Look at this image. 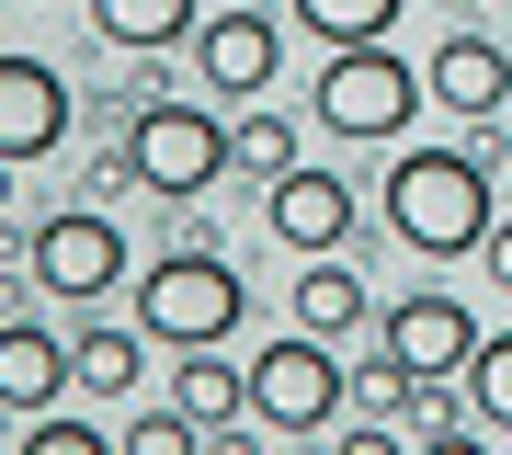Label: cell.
I'll return each instance as SVG.
<instances>
[{"label":"cell","mask_w":512,"mask_h":455,"mask_svg":"<svg viewBox=\"0 0 512 455\" xmlns=\"http://www.w3.org/2000/svg\"><path fill=\"white\" fill-rule=\"evenodd\" d=\"M23 444H35V455H114V433H103V421H80V410H35V421H23Z\"/></svg>","instance_id":"21"},{"label":"cell","mask_w":512,"mask_h":455,"mask_svg":"<svg viewBox=\"0 0 512 455\" xmlns=\"http://www.w3.org/2000/svg\"><path fill=\"white\" fill-rule=\"evenodd\" d=\"M137 319H148L160 353H205V342H228V330L251 319V285L228 273V251L183 239V251H160V262L137 273Z\"/></svg>","instance_id":"2"},{"label":"cell","mask_w":512,"mask_h":455,"mask_svg":"<svg viewBox=\"0 0 512 455\" xmlns=\"http://www.w3.org/2000/svg\"><path fill=\"white\" fill-rule=\"evenodd\" d=\"M228 171H251V182L296 171V126H285L274 103H251V114H239V126H228Z\"/></svg>","instance_id":"17"},{"label":"cell","mask_w":512,"mask_h":455,"mask_svg":"<svg viewBox=\"0 0 512 455\" xmlns=\"http://www.w3.org/2000/svg\"><path fill=\"white\" fill-rule=\"evenodd\" d=\"M478 273H490V285L512 296V217H490V239H478Z\"/></svg>","instance_id":"22"},{"label":"cell","mask_w":512,"mask_h":455,"mask_svg":"<svg viewBox=\"0 0 512 455\" xmlns=\"http://www.w3.org/2000/svg\"><path fill=\"white\" fill-rule=\"evenodd\" d=\"M262 228H274L296 262H319V251H353L365 205H353V182H342V171L296 160V171H274V182H262Z\"/></svg>","instance_id":"7"},{"label":"cell","mask_w":512,"mask_h":455,"mask_svg":"<svg viewBox=\"0 0 512 455\" xmlns=\"http://www.w3.org/2000/svg\"><path fill=\"white\" fill-rule=\"evenodd\" d=\"M501 217V171L490 148H399V171H387V239L421 262H467L478 239Z\"/></svg>","instance_id":"1"},{"label":"cell","mask_w":512,"mask_h":455,"mask_svg":"<svg viewBox=\"0 0 512 455\" xmlns=\"http://www.w3.org/2000/svg\"><path fill=\"white\" fill-rule=\"evenodd\" d=\"M478 342H490V330H478L467 296H444V285H410L399 308H387V364H410V376H444V387H456L467 364H478Z\"/></svg>","instance_id":"8"},{"label":"cell","mask_w":512,"mask_h":455,"mask_svg":"<svg viewBox=\"0 0 512 455\" xmlns=\"http://www.w3.org/2000/svg\"><path fill=\"white\" fill-rule=\"evenodd\" d=\"M171 399H183L205 433H239V421H251V364H217V342H205V353L171 364Z\"/></svg>","instance_id":"14"},{"label":"cell","mask_w":512,"mask_h":455,"mask_svg":"<svg viewBox=\"0 0 512 455\" xmlns=\"http://www.w3.org/2000/svg\"><path fill=\"white\" fill-rule=\"evenodd\" d=\"M69 353H80V387H103V399H126V387L148 376V319H137V330H114V319H92V330H80Z\"/></svg>","instance_id":"16"},{"label":"cell","mask_w":512,"mask_h":455,"mask_svg":"<svg viewBox=\"0 0 512 455\" xmlns=\"http://www.w3.org/2000/svg\"><path fill=\"white\" fill-rule=\"evenodd\" d=\"M410 0H296V23H308L319 46H365V35H399Z\"/></svg>","instance_id":"18"},{"label":"cell","mask_w":512,"mask_h":455,"mask_svg":"<svg viewBox=\"0 0 512 455\" xmlns=\"http://www.w3.org/2000/svg\"><path fill=\"white\" fill-rule=\"evenodd\" d=\"M467 410H478V433H512V330H490L478 342V364H467Z\"/></svg>","instance_id":"19"},{"label":"cell","mask_w":512,"mask_h":455,"mask_svg":"<svg viewBox=\"0 0 512 455\" xmlns=\"http://www.w3.org/2000/svg\"><path fill=\"white\" fill-rule=\"evenodd\" d=\"M69 80L46 69V57H0V160H46V148H69Z\"/></svg>","instance_id":"10"},{"label":"cell","mask_w":512,"mask_h":455,"mask_svg":"<svg viewBox=\"0 0 512 455\" xmlns=\"http://www.w3.org/2000/svg\"><path fill=\"white\" fill-rule=\"evenodd\" d=\"M12 171H23V160H0V205H12Z\"/></svg>","instance_id":"23"},{"label":"cell","mask_w":512,"mask_h":455,"mask_svg":"<svg viewBox=\"0 0 512 455\" xmlns=\"http://www.w3.org/2000/svg\"><path fill=\"white\" fill-rule=\"evenodd\" d=\"M421 80H433V103L467 114V126H490V114L512 103V57H501L490 35H444L433 57H421Z\"/></svg>","instance_id":"12"},{"label":"cell","mask_w":512,"mask_h":455,"mask_svg":"<svg viewBox=\"0 0 512 455\" xmlns=\"http://www.w3.org/2000/svg\"><path fill=\"white\" fill-rule=\"evenodd\" d=\"M342 399H353V376L330 364V330H274V342L251 353V421L262 433H330L342 421Z\"/></svg>","instance_id":"5"},{"label":"cell","mask_w":512,"mask_h":455,"mask_svg":"<svg viewBox=\"0 0 512 455\" xmlns=\"http://www.w3.org/2000/svg\"><path fill=\"white\" fill-rule=\"evenodd\" d=\"M114 444H126V455H194V444H205V421H194L183 399H171V410H137Z\"/></svg>","instance_id":"20"},{"label":"cell","mask_w":512,"mask_h":455,"mask_svg":"<svg viewBox=\"0 0 512 455\" xmlns=\"http://www.w3.org/2000/svg\"><path fill=\"white\" fill-rule=\"evenodd\" d=\"M80 387V353L57 342V330H35V319H0V410L12 421H35V410H57Z\"/></svg>","instance_id":"11"},{"label":"cell","mask_w":512,"mask_h":455,"mask_svg":"<svg viewBox=\"0 0 512 455\" xmlns=\"http://www.w3.org/2000/svg\"><path fill=\"white\" fill-rule=\"evenodd\" d=\"M194 0H92V35L114 57H171V46H194Z\"/></svg>","instance_id":"13"},{"label":"cell","mask_w":512,"mask_h":455,"mask_svg":"<svg viewBox=\"0 0 512 455\" xmlns=\"http://www.w3.org/2000/svg\"><path fill=\"white\" fill-rule=\"evenodd\" d=\"M296 319L342 342V330H365V319H376V296H365V273H353L342 251H319L308 273H296Z\"/></svg>","instance_id":"15"},{"label":"cell","mask_w":512,"mask_h":455,"mask_svg":"<svg viewBox=\"0 0 512 455\" xmlns=\"http://www.w3.org/2000/svg\"><path fill=\"white\" fill-rule=\"evenodd\" d=\"M501 12H512V0H501Z\"/></svg>","instance_id":"24"},{"label":"cell","mask_w":512,"mask_h":455,"mask_svg":"<svg viewBox=\"0 0 512 455\" xmlns=\"http://www.w3.org/2000/svg\"><path fill=\"white\" fill-rule=\"evenodd\" d=\"M126 182H148L160 205H194V194H217V171H228V126L205 103H183V91H160V103H137L126 114Z\"/></svg>","instance_id":"4"},{"label":"cell","mask_w":512,"mask_h":455,"mask_svg":"<svg viewBox=\"0 0 512 455\" xmlns=\"http://www.w3.org/2000/svg\"><path fill=\"white\" fill-rule=\"evenodd\" d=\"M308 103H319L330 137H365L376 148V137H410V114L433 103V80H421L387 35H365V46H330L319 57V91H308Z\"/></svg>","instance_id":"3"},{"label":"cell","mask_w":512,"mask_h":455,"mask_svg":"<svg viewBox=\"0 0 512 455\" xmlns=\"http://www.w3.org/2000/svg\"><path fill=\"white\" fill-rule=\"evenodd\" d=\"M194 69H205V91H274V69H285V23L262 12V0H228V12L194 23Z\"/></svg>","instance_id":"9"},{"label":"cell","mask_w":512,"mask_h":455,"mask_svg":"<svg viewBox=\"0 0 512 455\" xmlns=\"http://www.w3.org/2000/svg\"><path fill=\"white\" fill-rule=\"evenodd\" d=\"M23 273H35L57 308H103L137 273V251H126V228H114L103 205H57V217H35V239H23Z\"/></svg>","instance_id":"6"}]
</instances>
